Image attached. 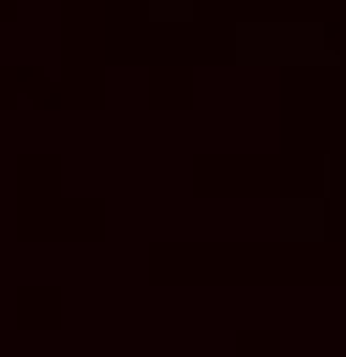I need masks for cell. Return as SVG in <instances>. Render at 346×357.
I'll list each match as a JSON object with an SVG mask.
<instances>
[{
    "label": "cell",
    "mask_w": 346,
    "mask_h": 357,
    "mask_svg": "<svg viewBox=\"0 0 346 357\" xmlns=\"http://www.w3.org/2000/svg\"><path fill=\"white\" fill-rule=\"evenodd\" d=\"M286 215H292V220H286V231H292V236H319V231H324L313 204H286Z\"/></svg>",
    "instance_id": "obj_1"
},
{
    "label": "cell",
    "mask_w": 346,
    "mask_h": 357,
    "mask_svg": "<svg viewBox=\"0 0 346 357\" xmlns=\"http://www.w3.org/2000/svg\"><path fill=\"white\" fill-rule=\"evenodd\" d=\"M149 11H154V17H187V11H193V0H154Z\"/></svg>",
    "instance_id": "obj_2"
}]
</instances>
